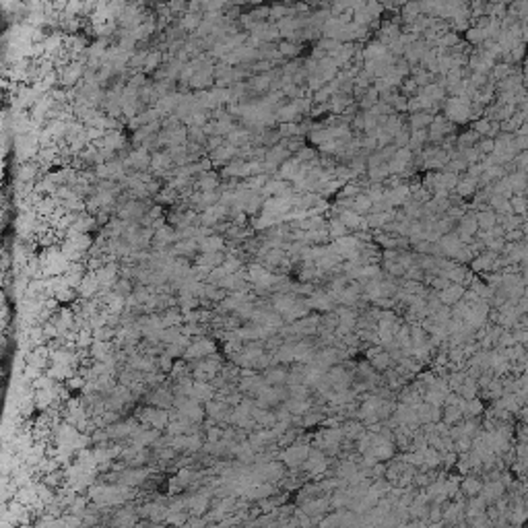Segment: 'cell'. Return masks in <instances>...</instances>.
I'll use <instances>...</instances> for the list:
<instances>
[{
    "label": "cell",
    "mask_w": 528,
    "mask_h": 528,
    "mask_svg": "<svg viewBox=\"0 0 528 528\" xmlns=\"http://www.w3.org/2000/svg\"><path fill=\"white\" fill-rule=\"evenodd\" d=\"M87 62H68L64 66L58 68V77H60V85L64 89H74L83 79H85V72H87Z\"/></svg>",
    "instance_id": "obj_1"
},
{
    "label": "cell",
    "mask_w": 528,
    "mask_h": 528,
    "mask_svg": "<svg viewBox=\"0 0 528 528\" xmlns=\"http://www.w3.org/2000/svg\"><path fill=\"white\" fill-rule=\"evenodd\" d=\"M124 169H126V165H124V159H114V161H109V163H99V165H95V174H97V178L99 180H124L126 176H124Z\"/></svg>",
    "instance_id": "obj_2"
},
{
    "label": "cell",
    "mask_w": 528,
    "mask_h": 528,
    "mask_svg": "<svg viewBox=\"0 0 528 528\" xmlns=\"http://www.w3.org/2000/svg\"><path fill=\"white\" fill-rule=\"evenodd\" d=\"M95 275H97V281H99V285H101V291H111V289L116 287V283L120 281V279H118L120 267H118L116 262H107L105 267H101Z\"/></svg>",
    "instance_id": "obj_3"
},
{
    "label": "cell",
    "mask_w": 528,
    "mask_h": 528,
    "mask_svg": "<svg viewBox=\"0 0 528 528\" xmlns=\"http://www.w3.org/2000/svg\"><path fill=\"white\" fill-rule=\"evenodd\" d=\"M213 353H215V343L209 341V338H204V336H200V338H196V341L186 349L184 357H186V359H204V357H211Z\"/></svg>",
    "instance_id": "obj_4"
},
{
    "label": "cell",
    "mask_w": 528,
    "mask_h": 528,
    "mask_svg": "<svg viewBox=\"0 0 528 528\" xmlns=\"http://www.w3.org/2000/svg\"><path fill=\"white\" fill-rule=\"evenodd\" d=\"M151 159H153V155H149L147 149L139 147V149H135L124 159V165L137 169V172H145V169H151Z\"/></svg>",
    "instance_id": "obj_5"
},
{
    "label": "cell",
    "mask_w": 528,
    "mask_h": 528,
    "mask_svg": "<svg viewBox=\"0 0 528 528\" xmlns=\"http://www.w3.org/2000/svg\"><path fill=\"white\" fill-rule=\"evenodd\" d=\"M141 421H147L151 427L165 429L169 425V413L165 409H143L141 411Z\"/></svg>",
    "instance_id": "obj_6"
},
{
    "label": "cell",
    "mask_w": 528,
    "mask_h": 528,
    "mask_svg": "<svg viewBox=\"0 0 528 528\" xmlns=\"http://www.w3.org/2000/svg\"><path fill=\"white\" fill-rule=\"evenodd\" d=\"M221 176H223V178H243V180H246V178L252 176V165H250V161L233 159L231 163L223 165Z\"/></svg>",
    "instance_id": "obj_7"
},
{
    "label": "cell",
    "mask_w": 528,
    "mask_h": 528,
    "mask_svg": "<svg viewBox=\"0 0 528 528\" xmlns=\"http://www.w3.org/2000/svg\"><path fill=\"white\" fill-rule=\"evenodd\" d=\"M40 169L42 165L37 161H27V163H21L17 167V176H15V182H23V184H35L37 176H40Z\"/></svg>",
    "instance_id": "obj_8"
},
{
    "label": "cell",
    "mask_w": 528,
    "mask_h": 528,
    "mask_svg": "<svg viewBox=\"0 0 528 528\" xmlns=\"http://www.w3.org/2000/svg\"><path fill=\"white\" fill-rule=\"evenodd\" d=\"M174 159H172V155L169 153H165V151H157V153H153V159H151V169L155 172V174H159V176H169V172L174 169Z\"/></svg>",
    "instance_id": "obj_9"
},
{
    "label": "cell",
    "mask_w": 528,
    "mask_h": 528,
    "mask_svg": "<svg viewBox=\"0 0 528 528\" xmlns=\"http://www.w3.org/2000/svg\"><path fill=\"white\" fill-rule=\"evenodd\" d=\"M194 188L200 190V192H213V190H219L221 188V176L215 174V172H204L200 176H196L194 180Z\"/></svg>",
    "instance_id": "obj_10"
},
{
    "label": "cell",
    "mask_w": 528,
    "mask_h": 528,
    "mask_svg": "<svg viewBox=\"0 0 528 528\" xmlns=\"http://www.w3.org/2000/svg\"><path fill=\"white\" fill-rule=\"evenodd\" d=\"M58 209H60V202H58L54 196H44V198L35 204V213H37V217H40L42 221H52L54 215L58 213Z\"/></svg>",
    "instance_id": "obj_11"
},
{
    "label": "cell",
    "mask_w": 528,
    "mask_h": 528,
    "mask_svg": "<svg viewBox=\"0 0 528 528\" xmlns=\"http://www.w3.org/2000/svg\"><path fill=\"white\" fill-rule=\"evenodd\" d=\"M124 147H126V137L120 130H107L103 141L99 143V149H107V151H114V153H118Z\"/></svg>",
    "instance_id": "obj_12"
},
{
    "label": "cell",
    "mask_w": 528,
    "mask_h": 528,
    "mask_svg": "<svg viewBox=\"0 0 528 528\" xmlns=\"http://www.w3.org/2000/svg\"><path fill=\"white\" fill-rule=\"evenodd\" d=\"M99 289H101V285H99V281H97V275L89 271V273L85 275V279H83L81 287L77 289V293H79V295L83 297V301H85V299L95 297V295L99 293Z\"/></svg>",
    "instance_id": "obj_13"
},
{
    "label": "cell",
    "mask_w": 528,
    "mask_h": 528,
    "mask_svg": "<svg viewBox=\"0 0 528 528\" xmlns=\"http://www.w3.org/2000/svg\"><path fill=\"white\" fill-rule=\"evenodd\" d=\"M87 273H89V269L85 267V262H72L70 269H68V273L64 275V279H66V283L77 291V289L81 287V283H83V279H85Z\"/></svg>",
    "instance_id": "obj_14"
},
{
    "label": "cell",
    "mask_w": 528,
    "mask_h": 528,
    "mask_svg": "<svg viewBox=\"0 0 528 528\" xmlns=\"http://www.w3.org/2000/svg\"><path fill=\"white\" fill-rule=\"evenodd\" d=\"M237 153H239V147L225 143L223 147H219L217 151L211 153V161H213V165L215 163H231V159H237Z\"/></svg>",
    "instance_id": "obj_15"
},
{
    "label": "cell",
    "mask_w": 528,
    "mask_h": 528,
    "mask_svg": "<svg viewBox=\"0 0 528 528\" xmlns=\"http://www.w3.org/2000/svg\"><path fill=\"white\" fill-rule=\"evenodd\" d=\"M95 227H97L95 217H93V215H87V213H81V215H79V219L74 221V225L68 229L66 237H70V235H79V233H89V231H91V229H95Z\"/></svg>",
    "instance_id": "obj_16"
},
{
    "label": "cell",
    "mask_w": 528,
    "mask_h": 528,
    "mask_svg": "<svg viewBox=\"0 0 528 528\" xmlns=\"http://www.w3.org/2000/svg\"><path fill=\"white\" fill-rule=\"evenodd\" d=\"M52 322H54L56 328L60 330V336H64V334H68V330L74 328L77 318H74V312H72V310H58V314H56V318H54Z\"/></svg>",
    "instance_id": "obj_17"
},
{
    "label": "cell",
    "mask_w": 528,
    "mask_h": 528,
    "mask_svg": "<svg viewBox=\"0 0 528 528\" xmlns=\"http://www.w3.org/2000/svg\"><path fill=\"white\" fill-rule=\"evenodd\" d=\"M213 77H215V66L194 72V77L190 79L188 85H190L192 89H198V91H209V87L213 85Z\"/></svg>",
    "instance_id": "obj_18"
},
{
    "label": "cell",
    "mask_w": 528,
    "mask_h": 528,
    "mask_svg": "<svg viewBox=\"0 0 528 528\" xmlns=\"http://www.w3.org/2000/svg\"><path fill=\"white\" fill-rule=\"evenodd\" d=\"M200 254H215V252H225V239L221 235H209L198 241Z\"/></svg>",
    "instance_id": "obj_19"
},
{
    "label": "cell",
    "mask_w": 528,
    "mask_h": 528,
    "mask_svg": "<svg viewBox=\"0 0 528 528\" xmlns=\"http://www.w3.org/2000/svg\"><path fill=\"white\" fill-rule=\"evenodd\" d=\"M213 396H215V390H213V386L209 384V382H196L194 380V386H192V392H190V399H194V401H204V403H211L213 401Z\"/></svg>",
    "instance_id": "obj_20"
},
{
    "label": "cell",
    "mask_w": 528,
    "mask_h": 528,
    "mask_svg": "<svg viewBox=\"0 0 528 528\" xmlns=\"http://www.w3.org/2000/svg\"><path fill=\"white\" fill-rule=\"evenodd\" d=\"M180 101H182V93H172V95L161 97V99L155 103V109H157L161 116H165V114L176 111L178 105H180Z\"/></svg>",
    "instance_id": "obj_21"
},
{
    "label": "cell",
    "mask_w": 528,
    "mask_h": 528,
    "mask_svg": "<svg viewBox=\"0 0 528 528\" xmlns=\"http://www.w3.org/2000/svg\"><path fill=\"white\" fill-rule=\"evenodd\" d=\"M174 241H180V239H178V229H174L172 225H165V227H161V229L155 231L153 243H155L157 248L169 246V243H174Z\"/></svg>",
    "instance_id": "obj_22"
},
{
    "label": "cell",
    "mask_w": 528,
    "mask_h": 528,
    "mask_svg": "<svg viewBox=\"0 0 528 528\" xmlns=\"http://www.w3.org/2000/svg\"><path fill=\"white\" fill-rule=\"evenodd\" d=\"M157 438H159V431H157V429H151V431H149V429H137L135 436H132V446H135L137 450H141V448L153 444Z\"/></svg>",
    "instance_id": "obj_23"
},
{
    "label": "cell",
    "mask_w": 528,
    "mask_h": 528,
    "mask_svg": "<svg viewBox=\"0 0 528 528\" xmlns=\"http://www.w3.org/2000/svg\"><path fill=\"white\" fill-rule=\"evenodd\" d=\"M277 223H281V217L271 215V213H264V211H260V213L252 219V227H254L256 231H264V229H269V227H275Z\"/></svg>",
    "instance_id": "obj_24"
},
{
    "label": "cell",
    "mask_w": 528,
    "mask_h": 528,
    "mask_svg": "<svg viewBox=\"0 0 528 528\" xmlns=\"http://www.w3.org/2000/svg\"><path fill=\"white\" fill-rule=\"evenodd\" d=\"M44 128L50 132L54 143H62V139H66L68 135V122H62V120H50Z\"/></svg>",
    "instance_id": "obj_25"
},
{
    "label": "cell",
    "mask_w": 528,
    "mask_h": 528,
    "mask_svg": "<svg viewBox=\"0 0 528 528\" xmlns=\"http://www.w3.org/2000/svg\"><path fill=\"white\" fill-rule=\"evenodd\" d=\"M155 21H153V17H149V21H145L143 25H139L137 29H132V31H126V35H130L135 42H143V40H149L153 33H155Z\"/></svg>",
    "instance_id": "obj_26"
},
{
    "label": "cell",
    "mask_w": 528,
    "mask_h": 528,
    "mask_svg": "<svg viewBox=\"0 0 528 528\" xmlns=\"http://www.w3.org/2000/svg\"><path fill=\"white\" fill-rule=\"evenodd\" d=\"M196 252H200L196 239H180V241H176V246L172 250L174 256H182V258H188V256H192Z\"/></svg>",
    "instance_id": "obj_27"
},
{
    "label": "cell",
    "mask_w": 528,
    "mask_h": 528,
    "mask_svg": "<svg viewBox=\"0 0 528 528\" xmlns=\"http://www.w3.org/2000/svg\"><path fill=\"white\" fill-rule=\"evenodd\" d=\"M91 357L97 359L99 363L109 361V359H111V345L105 343V341H95V343L91 345Z\"/></svg>",
    "instance_id": "obj_28"
},
{
    "label": "cell",
    "mask_w": 528,
    "mask_h": 528,
    "mask_svg": "<svg viewBox=\"0 0 528 528\" xmlns=\"http://www.w3.org/2000/svg\"><path fill=\"white\" fill-rule=\"evenodd\" d=\"M225 262V252H215V254H200L196 258V264L200 267H209V269H217V267H223Z\"/></svg>",
    "instance_id": "obj_29"
},
{
    "label": "cell",
    "mask_w": 528,
    "mask_h": 528,
    "mask_svg": "<svg viewBox=\"0 0 528 528\" xmlns=\"http://www.w3.org/2000/svg\"><path fill=\"white\" fill-rule=\"evenodd\" d=\"M202 21H204V17L200 15V13H186L182 19H180V27L184 29V31H198V27L202 25Z\"/></svg>",
    "instance_id": "obj_30"
},
{
    "label": "cell",
    "mask_w": 528,
    "mask_h": 528,
    "mask_svg": "<svg viewBox=\"0 0 528 528\" xmlns=\"http://www.w3.org/2000/svg\"><path fill=\"white\" fill-rule=\"evenodd\" d=\"M271 83H273V77H271V74H258V77H252L246 85H248V89H252L254 93H264V91L271 87Z\"/></svg>",
    "instance_id": "obj_31"
},
{
    "label": "cell",
    "mask_w": 528,
    "mask_h": 528,
    "mask_svg": "<svg viewBox=\"0 0 528 528\" xmlns=\"http://www.w3.org/2000/svg\"><path fill=\"white\" fill-rule=\"evenodd\" d=\"M64 239L72 241V246H74L77 250H81L83 254H87V252H91V250H93V237H91V233H79V235L64 237Z\"/></svg>",
    "instance_id": "obj_32"
},
{
    "label": "cell",
    "mask_w": 528,
    "mask_h": 528,
    "mask_svg": "<svg viewBox=\"0 0 528 528\" xmlns=\"http://www.w3.org/2000/svg\"><path fill=\"white\" fill-rule=\"evenodd\" d=\"M285 190H287V182H283V180H269L267 186H264V190H262L260 194L273 198V194H275V196H283Z\"/></svg>",
    "instance_id": "obj_33"
},
{
    "label": "cell",
    "mask_w": 528,
    "mask_h": 528,
    "mask_svg": "<svg viewBox=\"0 0 528 528\" xmlns=\"http://www.w3.org/2000/svg\"><path fill=\"white\" fill-rule=\"evenodd\" d=\"M48 375L52 378V380H70V378H74V371H72V365H56V363H52V367L48 369Z\"/></svg>",
    "instance_id": "obj_34"
},
{
    "label": "cell",
    "mask_w": 528,
    "mask_h": 528,
    "mask_svg": "<svg viewBox=\"0 0 528 528\" xmlns=\"http://www.w3.org/2000/svg\"><path fill=\"white\" fill-rule=\"evenodd\" d=\"M58 392V388H52V390H37L35 392V407H40V409H48L50 405H52V401L56 399V394Z\"/></svg>",
    "instance_id": "obj_35"
},
{
    "label": "cell",
    "mask_w": 528,
    "mask_h": 528,
    "mask_svg": "<svg viewBox=\"0 0 528 528\" xmlns=\"http://www.w3.org/2000/svg\"><path fill=\"white\" fill-rule=\"evenodd\" d=\"M269 180H271V178H269V176H264V174H260V176H250V178H246V180H243V186H246L248 190L262 192Z\"/></svg>",
    "instance_id": "obj_36"
},
{
    "label": "cell",
    "mask_w": 528,
    "mask_h": 528,
    "mask_svg": "<svg viewBox=\"0 0 528 528\" xmlns=\"http://www.w3.org/2000/svg\"><path fill=\"white\" fill-rule=\"evenodd\" d=\"M174 401H176V399H172V392H169V390H163V388H161V390H157V392L151 396V403H153V405H157L159 409L169 407Z\"/></svg>",
    "instance_id": "obj_37"
},
{
    "label": "cell",
    "mask_w": 528,
    "mask_h": 528,
    "mask_svg": "<svg viewBox=\"0 0 528 528\" xmlns=\"http://www.w3.org/2000/svg\"><path fill=\"white\" fill-rule=\"evenodd\" d=\"M155 363H157V361L151 359V357H132V359L128 361V365H130L132 369H137V371H151Z\"/></svg>",
    "instance_id": "obj_38"
},
{
    "label": "cell",
    "mask_w": 528,
    "mask_h": 528,
    "mask_svg": "<svg viewBox=\"0 0 528 528\" xmlns=\"http://www.w3.org/2000/svg\"><path fill=\"white\" fill-rule=\"evenodd\" d=\"M161 318H163V326H165V328H176V326H180V324H182L184 314H182V312H178L176 308H172V310H167Z\"/></svg>",
    "instance_id": "obj_39"
},
{
    "label": "cell",
    "mask_w": 528,
    "mask_h": 528,
    "mask_svg": "<svg viewBox=\"0 0 528 528\" xmlns=\"http://www.w3.org/2000/svg\"><path fill=\"white\" fill-rule=\"evenodd\" d=\"M225 141H227V143H231V145H235V147H237V145H241V143H243V145H248V141H250V132H248V128H235Z\"/></svg>",
    "instance_id": "obj_40"
},
{
    "label": "cell",
    "mask_w": 528,
    "mask_h": 528,
    "mask_svg": "<svg viewBox=\"0 0 528 528\" xmlns=\"http://www.w3.org/2000/svg\"><path fill=\"white\" fill-rule=\"evenodd\" d=\"M188 141L192 143V145H206V141H209V137L204 135V130L200 128V126H190L188 128Z\"/></svg>",
    "instance_id": "obj_41"
},
{
    "label": "cell",
    "mask_w": 528,
    "mask_h": 528,
    "mask_svg": "<svg viewBox=\"0 0 528 528\" xmlns=\"http://www.w3.org/2000/svg\"><path fill=\"white\" fill-rule=\"evenodd\" d=\"M161 60H163V54L161 52H149V56H147V60H145V68H143V72L145 74H149V72H153V70H157L159 68V64H161Z\"/></svg>",
    "instance_id": "obj_42"
},
{
    "label": "cell",
    "mask_w": 528,
    "mask_h": 528,
    "mask_svg": "<svg viewBox=\"0 0 528 528\" xmlns=\"http://www.w3.org/2000/svg\"><path fill=\"white\" fill-rule=\"evenodd\" d=\"M223 269H225L229 275H235V273H239V271H241V260H239L235 254H225Z\"/></svg>",
    "instance_id": "obj_43"
},
{
    "label": "cell",
    "mask_w": 528,
    "mask_h": 528,
    "mask_svg": "<svg viewBox=\"0 0 528 528\" xmlns=\"http://www.w3.org/2000/svg\"><path fill=\"white\" fill-rule=\"evenodd\" d=\"M297 111H299V109H297V101H295L293 105L281 107V109L277 111V120H279V122H283V124H289V122H291V120L297 116Z\"/></svg>",
    "instance_id": "obj_44"
},
{
    "label": "cell",
    "mask_w": 528,
    "mask_h": 528,
    "mask_svg": "<svg viewBox=\"0 0 528 528\" xmlns=\"http://www.w3.org/2000/svg\"><path fill=\"white\" fill-rule=\"evenodd\" d=\"M287 159V151L279 145V147H275V149H271L269 153H267V163H273V165H277V163H281V161H285Z\"/></svg>",
    "instance_id": "obj_45"
},
{
    "label": "cell",
    "mask_w": 528,
    "mask_h": 528,
    "mask_svg": "<svg viewBox=\"0 0 528 528\" xmlns=\"http://www.w3.org/2000/svg\"><path fill=\"white\" fill-rule=\"evenodd\" d=\"M147 56H149V50L147 52H139V54H132V58L128 62V68L132 70V74H135V70H139V68H145Z\"/></svg>",
    "instance_id": "obj_46"
},
{
    "label": "cell",
    "mask_w": 528,
    "mask_h": 528,
    "mask_svg": "<svg viewBox=\"0 0 528 528\" xmlns=\"http://www.w3.org/2000/svg\"><path fill=\"white\" fill-rule=\"evenodd\" d=\"M273 306H275V310H279V312H289L291 306H293V297H289V295H277L275 301H273Z\"/></svg>",
    "instance_id": "obj_47"
},
{
    "label": "cell",
    "mask_w": 528,
    "mask_h": 528,
    "mask_svg": "<svg viewBox=\"0 0 528 528\" xmlns=\"http://www.w3.org/2000/svg\"><path fill=\"white\" fill-rule=\"evenodd\" d=\"M204 411L209 413V415H213V417H217V419H221L223 417V413H225V405L223 403H215V401H211V403H206V407H204Z\"/></svg>",
    "instance_id": "obj_48"
},
{
    "label": "cell",
    "mask_w": 528,
    "mask_h": 528,
    "mask_svg": "<svg viewBox=\"0 0 528 528\" xmlns=\"http://www.w3.org/2000/svg\"><path fill=\"white\" fill-rule=\"evenodd\" d=\"M111 291H116L118 295H124V297L132 295V285H130V279H120Z\"/></svg>",
    "instance_id": "obj_49"
},
{
    "label": "cell",
    "mask_w": 528,
    "mask_h": 528,
    "mask_svg": "<svg viewBox=\"0 0 528 528\" xmlns=\"http://www.w3.org/2000/svg\"><path fill=\"white\" fill-rule=\"evenodd\" d=\"M306 454V450H297V448H291V450H287L285 454H283V460L287 462V464H297L299 462V458Z\"/></svg>",
    "instance_id": "obj_50"
},
{
    "label": "cell",
    "mask_w": 528,
    "mask_h": 528,
    "mask_svg": "<svg viewBox=\"0 0 528 528\" xmlns=\"http://www.w3.org/2000/svg\"><path fill=\"white\" fill-rule=\"evenodd\" d=\"M157 367H159L161 371H172V369H174L172 357H169V355H161V357L157 359Z\"/></svg>",
    "instance_id": "obj_51"
},
{
    "label": "cell",
    "mask_w": 528,
    "mask_h": 528,
    "mask_svg": "<svg viewBox=\"0 0 528 528\" xmlns=\"http://www.w3.org/2000/svg\"><path fill=\"white\" fill-rule=\"evenodd\" d=\"M37 378H42V369H40V367H35V365H29V363H27V367H25V380L35 382Z\"/></svg>",
    "instance_id": "obj_52"
},
{
    "label": "cell",
    "mask_w": 528,
    "mask_h": 528,
    "mask_svg": "<svg viewBox=\"0 0 528 528\" xmlns=\"http://www.w3.org/2000/svg\"><path fill=\"white\" fill-rule=\"evenodd\" d=\"M165 347H167V349H165V355H169L172 359H174V357H178V355L182 357V355L186 353V349H184V347H180V345H176V343H174V345H165Z\"/></svg>",
    "instance_id": "obj_53"
},
{
    "label": "cell",
    "mask_w": 528,
    "mask_h": 528,
    "mask_svg": "<svg viewBox=\"0 0 528 528\" xmlns=\"http://www.w3.org/2000/svg\"><path fill=\"white\" fill-rule=\"evenodd\" d=\"M180 330H182V334H184V336L200 334V326H198V324H184V326H180Z\"/></svg>",
    "instance_id": "obj_54"
},
{
    "label": "cell",
    "mask_w": 528,
    "mask_h": 528,
    "mask_svg": "<svg viewBox=\"0 0 528 528\" xmlns=\"http://www.w3.org/2000/svg\"><path fill=\"white\" fill-rule=\"evenodd\" d=\"M163 213H165V211H163V206H161V204H155V206H151V209H149V213H147V215H149V217L153 219V223H155V221L163 219Z\"/></svg>",
    "instance_id": "obj_55"
},
{
    "label": "cell",
    "mask_w": 528,
    "mask_h": 528,
    "mask_svg": "<svg viewBox=\"0 0 528 528\" xmlns=\"http://www.w3.org/2000/svg\"><path fill=\"white\" fill-rule=\"evenodd\" d=\"M37 497H40L42 501H52V491H50L46 485H40V487H37Z\"/></svg>",
    "instance_id": "obj_56"
},
{
    "label": "cell",
    "mask_w": 528,
    "mask_h": 528,
    "mask_svg": "<svg viewBox=\"0 0 528 528\" xmlns=\"http://www.w3.org/2000/svg\"><path fill=\"white\" fill-rule=\"evenodd\" d=\"M297 132V128L293 126V124H283L281 128H279V135L281 137H291V135H295Z\"/></svg>",
    "instance_id": "obj_57"
},
{
    "label": "cell",
    "mask_w": 528,
    "mask_h": 528,
    "mask_svg": "<svg viewBox=\"0 0 528 528\" xmlns=\"http://www.w3.org/2000/svg\"><path fill=\"white\" fill-rule=\"evenodd\" d=\"M269 15H271V19H275V21H283L285 9H283V7H273V9L269 11Z\"/></svg>",
    "instance_id": "obj_58"
},
{
    "label": "cell",
    "mask_w": 528,
    "mask_h": 528,
    "mask_svg": "<svg viewBox=\"0 0 528 528\" xmlns=\"http://www.w3.org/2000/svg\"><path fill=\"white\" fill-rule=\"evenodd\" d=\"M285 380V373L283 371H271L269 375H267V382L269 384H279V382H283Z\"/></svg>",
    "instance_id": "obj_59"
},
{
    "label": "cell",
    "mask_w": 528,
    "mask_h": 528,
    "mask_svg": "<svg viewBox=\"0 0 528 528\" xmlns=\"http://www.w3.org/2000/svg\"><path fill=\"white\" fill-rule=\"evenodd\" d=\"M198 448H200V438H198L196 433L188 436V448H186V450H192V452H194V450H198Z\"/></svg>",
    "instance_id": "obj_60"
},
{
    "label": "cell",
    "mask_w": 528,
    "mask_h": 528,
    "mask_svg": "<svg viewBox=\"0 0 528 528\" xmlns=\"http://www.w3.org/2000/svg\"><path fill=\"white\" fill-rule=\"evenodd\" d=\"M279 54H281V56H291V54H295V48H293L291 44L283 42V44L279 46Z\"/></svg>",
    "instance_id": "obj_61"
},
{
    "label": "cell",
    "mask_w": 528,
    "mask_h": 528,
    "mask_svg": "<svg viewBox=\"0 0 528 528\" xmlns=\"http://www.w3.org/2000/svg\"><path fill=\"white\" fill-rule=\"evenodd\" d=\"M219 438H221V429L211 427V429H209V440H211V444H213V442H217Z\"/></svg>",
    "instance_id": "obj_62"
},
{
    "label": "cell",
    "mask_w": 528,
    "mask_h": 528,
    "mask_svg": "<svg viewBox=\"0 0 528 528\" xmlns=\"http://www.w3.org/2000/svg\"><path fill=\"white\" fill-rule=\"evenodd\" d=\"M167 9H169V11H184V9H188V5H184V3H172V5H167Z\"/></svg>",
    "instance_id": "obj_63"
},
{
    "label": "cell",
    "mask_w": 528,
    "mask_h": 528,
    "mask_svg": "<svg viewBox=\"0 0 528 528\" xmlns=\"http://www.w3.org/2000/svg\"><path fill=\"white\" fill-rule=\"evenodd\" d=\"M178 528H188V526H178Z\"/></svg>",
    "instance_id": "obj_64"
}]
</instances>
